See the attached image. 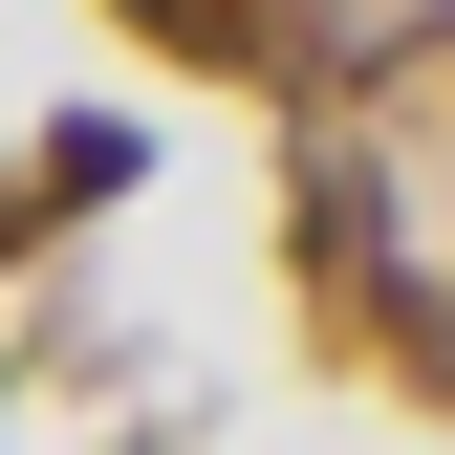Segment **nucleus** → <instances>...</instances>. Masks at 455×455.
Returning <instances> with one entry per match:
<instances>
[{"mask_svg":"<svg viewBox=\"0 0 455 455\" xmlns=\"http://www.w3.org/2000/svg\"><path fill=\"white\" fill-rule=\"evenodd\" d=\"M131 174H152V152L108 131V108H66V131H44V174H22V196H44V217H87V196H131Z\"/></svg>","mask_w":455,"mask_h":455,"instance_id":"obj_1","label":"nucleus"},{"mask_svg":"<svg viewBox=\"0 0 455 455\" xmlns=\"http://www.w3.org/2000/svg\"><path fill=\"white\" fill-rule=\"evenodd\" d=\"M152 22H174V44H217V22H239V0H152Z\"/></svg>","mask_w":455,"mask_h":455,"instance_id":"obj_2","label":"nucleus"}]
</instances>
